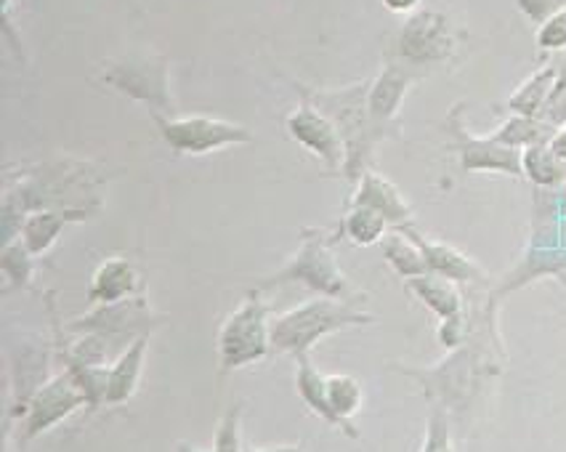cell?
Segmentation results:
<instances>
[{"mask_svg": "<svg viewBox=\"0 0 566 452\" xmlns=\"http://www.w3.org/2000/svg\"><path fill=\"white\" fill-rule=\"evenodd\" d=\"M285 128L291 134V139L298 141L301 147L325 162L327 174L340 179L346 162V149L331 117L322 113L319 107H314L308 99H301L298 107L287 113Z\"/></svg>", "mask_w": 566, "mask_h": 452, "instance_id": "12", "label": "cell"}, {"mask_svg": "<svg viewBox=\"0 0 566 452\" xmlns=\"http://www.w3.org/2000/svg\"><path fill=\"white\" fill-rule=\"evenodd\" d=\"M94 219L85 211H64V208H38V211H28L22 216L17 229V238L30 248L35 259H43L51 248L56 245L64 229L72 224H83V221Z\"/></svg>", "mask_w": 566, "mask_h": 452, "instance_id": "17", "label": "cell"}, {"mask_svg": "<svg viewBox=\"0 0 566 452\" xmlns=\"http://www.w3.org/2000/svg\"><path fill=\"white\" fill-rule=\"evenodd\" d=\"M380 248H384V259L388 261V266H391L401 280H412L429 272L423 251H420L418 242H415L407 232H388L386 240L380 242Z\"/></svg>", "mask_w": 566, "mask_h": 452, "instance_id": "25", "label": "cell"}, {"mask_svg": "<svg viewBox=\"0 0 566 452\" xmlns=\"http://www.w3.org/2000/svg\"><path fill=\"white\" fill-rule=\"evenodd\" d=\"M163 141L174 149L176 155L202 157L221 153V149L237 147V144H250L255 134L242 123L227 120V117L213 115H174L155 120Z\"/></svg>", "mask_w": 566, "mask_h": 452, "instance_id": "8", "label": "cell"}, {"mask_svg": "<svg viewBox=\"0 0 566 452\" xmlns=\"http://www.w3.org/2000/svg\"><path fill=\"white\" fill-rule=\"evenodd\" d=\"M458 43L460 32L450 22V17L433 9H418L401 24L397 54L401 64H407L410 70L437 67L455 56Z\"/></svg>", "mask_w": 566, "mask_h": 452, "instance_id": "9", "label": "cell"}, {"mask_svg": "<svg viewBox=\"0 0 566 452\" xmlns=\"http://www.w3.org/2000/svg\"><path fill=\"white\" fill-rule=\"evenodd\" d=\"M405 287L410 291V296H415L426 309H431L439 317V323H447V319L463 317L465 314V304L463 296H460V287L452 280L439 277V274L426 272L420 277L405 280Z\"/></svg>", "mask_w": 566, "mask_h": 452, "instance_id": "20", "label": "cell"}, {"mask_svg": "<svg viewBox=\"0 0 566 452\" xmlns=\"http://www.w3.org/2000/svg\"><path fill=\"white\" fill-rule=\"evenodd\" d=\"M149 338L142 336L128 346L123 354H117L109 365V381H107V404H123L136 395L142 386L144 365H147Z\"/></svg>", "mask_w": 566, "mask_h": 452, "instance_id": "19", "label": "cell"}, {"mask_svg": "<svg viewBox=\"0 0 566 452\" xmlns=\"http://www.w3.org/2000/svg\"><path fill=\"white\" fill-rule=\"evenodd\" d=\"M388 232H391V227H388V221L378 211H373V208L367 206H352V202H348L346 213L340 216V224L333 229V240H348L354 242V245L370 248L380 245Z\"/></svg>", "mask_w": 566, "mask_h": 452, "instance_id": "22", "label": "cell"}, {"mask_svg": "<svg viewBox=\"0 0 566 452\" xmlns=\"http://www.w3.org/2000/svg\"><path fill=\"white\" fill-rule=\"evenodd\" d=\"M248 452H306L304 444H276V448H248Z\"/></svg>", "mask_w": 566, "mask_h": 452, "instance_id": "36", "label": "cell"}, {"mask_svg": "<svg viewBox=\"0 0 566 452\" xmlns=\"http://www.w3.org/2000/svg\"><path fill=\"white\" fill-rule=\"evenodd\" d=\"M535 43L543 54H562V51H566V6L558 14H553L548 22L539 24L535 32Z\"/></svg>", "mask_w": 566, "mask_h": 452, "instance_id": "31", "label": "cell"}, {"mask_svg": "<svg viewBox=\"0 0 566 452\" xmlns=\"http://www.w3.org/2000/svg\"><path fill=\"white\" fill-rule=\"evenodd\" d=\"M335 240L333 229H319V227H306L301 229V242L298 251H295L285 264L280 266V272H274L272 277L261 280L259 291L274 285H287V283H301L308 291H314L317 296L344 301V304L361 306L367 301V293H361L352 280L346 277V272L335 261Z\"/></svg>", "mask_w": 566, "mask_h": 452, "instance_id": "3", "label": "cell"}, {"mask_svg": "<svg viewBox=\"0 0 566 452\" xmlns=\"http://www.w3.org/2000/svg\"><path fill=\"white\" fill-rule=\"evenodd\" d=\"M524 179H530L535 187L556 189L566 185V162L553 155L551 144H535V147L522 153Z\"/></svg>", "mask_w": 566, "mask_h": 452, "instance_id": "26", "label": "cell"}, {"mask_svg": "<svg viewBox=\"0 0 566 452\" xmlns=\"http://www.w3.org/2000/svg\"><path fill=\"white\" fill-rule=\"evenodd\" d=\"M556 77H558V64L548 62V64H543V67H537L509 96V102H505V109H509V115L537 117L539 109H543L545 99H548V94H551L553 83H556Z\"/></svg>", "mask_w": 566, "mask_h": 452, "instance_id": "23", "label": "cell"}, {"mask_svg": "<svg viewBox=\"0 0 566 452\" xmlns=\"http://www.w3.org/2000/svg\"><path fill=\"white\" fill-rule=\"evenodd\" d=\"M176 452H213V450H202V448H195V444L181 442V444H176Z\"/></svg>", "mask_w": 566, "mask_h": 452, "instance_id": "37", "label": "cell"}, {"mask_svg": "<svg viewBox=\"0 0 566 452\" xmlns=\"http://www.w3.org/2000/svg\"><path fill=\"white\" fill-rule=\"evenodd\" d=\"M352 189L354 192L348 195V202H352V206H367L373 208V211H378L388 221L391 232H410V229H418L415 227L410 202L405 200V195L399 192L391 179H386V176L378 174L375 168H367Z\"/></svg>", "mask_w": 566, "mask_h": 452, "instance_id": "15", "label": "cell"}, {"mask_svg": "<svg viewBox=\"0 0 566 452\" xmlns=\"http://www.w3.org/2000/svg\"><path fill=\"white\" fill-rule=\"evenodd\" d=\"M548 144H551L553 155H556L562 162H566V128H558Z\"/></svg>", "mask_w": 566, "mask_h": 452, "instance_id": "35", "label": "cell"}, {"mask_svg": "<svg viewBox=\"0 0 566 452\" xmlns=\"http://www.w3.org/2000/svg\"><path fill=\"white\" fill-rule=\"evenodd\" d=\"M415 83H418L415 70L401 62H388L370 81V88H367V113H370L373 126L378 128L384 139L394 130L401 104H405Z\"/></svg>", "mask_w": 566, "mask_h": 452, "instance_id": "14", "label": "cell"}, {"mask_svg": "<svg viewBox=\"0 0 566 452\" xmlns=\"http://www.w3.org/2000/svg\"><path fill=\"white\" fill-rule=\"evenodd\" d=\"M102 83L117 94L128 96L130 102L142 104L155 120L179 115L174 94H170V64L166 56L134 51V54L112 59L104 64Z\"/></svg>", "mask_w": 566, "mask_h": 452, "instance_id": "6", "label": "cell"}, {"mask_svg": "<svg viewBox=\"0 0 566 452\" xmlns=\"http://www.w3.org/2000/svg\"><path fill=\"white\" fill-rule=\"evenodd\" d=\"M420 452H455V444H452V431L450 421L442 410H433L429 418V425H426L423 448Z\"/></svg>", "mask_w": 566, "mask_h": 452, "instance_id": "32", "label": "cell"}, {"mask_svg": "<svg viewBox=\"0 0 566 452\" xmlns=\"http://www.w3.org/2000/svg\"><path fill=\"white\" fill-rule=\"evenodd\" d=\"M556 280H558V283H562V285L566 287V272H562V274H558V277H556Z\"/></svg>", "mask_w": 566, "mask_h": 452, "instance_id": "38", "label": "cell"}, {"mask_svg": "<svg viewBox=\"0 0 566 452\" xmlns=\"http://www.w3.org/2000/svg\"><path fill=\"white\" fill-rule=\"evenodd\" d=\"M327 399H331L335 429L344 431L346 437L357 439L359 431L352 421L357 418L361 404H365V389H361V383L354 376H348V372L327 376Z\"/></svg>", "mask_w": 566, "mask_h": 452, "instance_id": "21", "label": "cell"}, {"mask_svg": "<svg viewBox=\"0 0 566 452\" xmlns=\"http://www.w3.org/2000/svg\"><path fill=\"white\" fill-rule=\"evenodd\" d=\"M242 418H245V399H237L223 412L219 429H216L213 452H248L245 442H242Z\"/></svg>", "mask_w": 566, "mask_h": 452, "instance_id": "29", "label": "cell"}, {"mask_svg": "<svg viewBox=\"0 0 566 452\" xmlns=\"http://www.w3.org/2000/svg\"><path fill=\"white\" fill-rule=\"evenodd\" d=\"M293 88L298 91L301 99L312 102L314 107H319L335 123L346 149V162L340 179L348 187H354L359 181V176L367 168H373L370 162L375 144L384 141V136L373 126L370 113H367V88H370V81L344 85V88H308V85L293 83Z\"/></svg>", "mask_w": 566, "mask_h": 452, "instance_id": "2", "label": "cell"}, {"mask_svg": "<svg viewBox=\"0 0 566 452\" xmlns=\"http://www.w3.org/2000/svg\"><path fill=\"white\" fill-rule=\"evenodd\" d=\"M0 269H3V277L9 280L14 291H28L32 277H35V255L22 240L11 238L6 240L3 253H0Z\"/></svg>", "mask_w": 566, "mask_h": 452, "instance_id": "28", "label": "cell"}, {"mask_svg": "<svg viewBox=\"0 0 566 452\" xmlns=\"http://www.w3.org/2000/svg\"><path fill=\"white\" fill-rule=\"evenodd\" d=\"M513 3L535 28H539V24H545L553 14L564 9L566 0H513Z\"/></svg>", "mask_w": 566, "mask_h": 452, "instance_id": "33", "label": "cell"}, {"mask_svg": "<svg viewBox=\"0 0 566 452\" xmlns=\"http://www.w3.org/2000/svg\"><path fill=\"white\" fill-rule=\"evenodd\" d=\"M410 238L418 242V248L423 251L426 264H429V272L439 274V277L452 280L458 285H476V283H486L484 269L471 259L469 253H463L460 248L450 245V242L442 240H431L426 234H420L418 229H410Z\"/></svg>", "mask_w": 566, "mask_h": 452, "instance_id": "18", "label": "cell"}, {"mask_svg": "<svg viewBox=\"0 0 566 452\" xmlns=\"http://www.w3.org/2000/svg\"><path fill=\"white\" fill-rule=\"evenodd\" d=\"M537 117L553 130L566 128V62L558 67L556 83H553L548 99H545L543 109H539Z\"/></svg>", "mask_w": 566, "mask_h": 452, "instance_id": "30", "label": "cell"}, {"mask_svg": "<svg viewBox=\"0 0 566 452\" xmlns=\"http://www.w3.org/2000/svg\"><path fill=\"white\" fill-rule=\"evenodd\" d=\"M463 109L465 102H458L455 107L447 113L444 134L450 136V147L458 153L460 168L465 174H503L513 176V179H522V153L518 149L505 147L495 136H476L469 126L463 123Z\"/></svg>", "mask_w": 566, "mask_h": 452, "instance_id": "10", "label": "cell"}, {"mask_svg": "<svg viewBox=\"0 0 566 452\" xmlns=\"http://www.w3.org/2000/svg\"><path fill=\"white\" fill-rule=\"evenodd\" d=\"M401 372L415 378V381L423 383V389L429 391L431 397L442 399L444 408H458L460 402H465L471 395V386L476 381V357L469 346H460V349L450 351V357L444 359L442 365L429 370H415V368H405L401 365Z\"/></svg>", "mask_w": 566, "mask_h": 452, "instance_id": "13", "label": "cell"}, {"mask_svg": "<svg viewBox=\"0 0 566 452\" xmlns=\"http://www.w3.org/2000/svg\"><path fill=\"white\" fill-rule=\"evenodd\" d=\"M373 323L375 317L361 306L325 296L308 298L272 319V351L301 362V359L312 357V349L322 338L348 330V327H365Z\"/></svg>", "mask_w": 566, "mask_h": 452, "instance_id": "4", "label": "cell"}, {"mask_svg": "<svg viewBox=\"0 0 566 452\" xmlns=\"http://www.w3.org/2000/svg\"><path fill=\"white\" fill-rule=\"evenodd\" d=\"M77 410H88V397H85L75 378L67 370H62L59 376H51L49 381L38 386L28 410L19 418L22 421L19 439H22V444L35 442L38 437L56 429L59 423L67 421Z\"/></svg>", "mask_w": 566, "mask_h": 452, "instance_id": "11", "label": "cell"}, {"mask_svg": "<svg viewBox=\"0 0 566 452\" xmlns=\"http://www.w3.org/2000/svg\"><path fill=\"white\" fill-rule=\"evenodd\" d=\"M144 296V277L136 264L125 255H109L94 269L88 283V304H120V301Z\"/></svg>", "mask_w": 566, "mask_h": 452, "instance_id": "16", "label": "cell"}, {"mask_svg": "<svg viewBox=\"0 0 566 452\" xmlns=\"http://www.w3.org/2000/svg\"><path fill=\"white\" fill-rule=\"evenodd\" d=\"M295 389H298L306 408L335 429L331 399H327V376L312 362V357L295 362Z\"/></svg>", "mask_w": 566, "mask_h": 452, "instance_id": "24", "label": "cell"}, {"mask_svg": "<svg viewBox=\"0 0 566 452\" xmlns=\"http://www.w3.org/2000/svg\"><path fill=\"white\" fill-rule=\"evenodd\" d=\"M107 170L72 155H51L6 170V240L17 238L22 216L38 208H64L96 216L104 206Z\"/></svg>", "mask_w": 566, "mask_h": 452, "instance_id": "1", "label": "cell"}, {"mask_svg": "<svg viewBox=\"0 0 566 452\" xmlns=\"http://www.w3.org/2000/svg\"><path fill=\"white\" fill-rule=\"evenodd\" d=\"M166 323L163 314L149 306L147 296H136L120 304H102L88 314L67 323L70 333H96L109 344L112 354H123L136 338L153 336L155 327Z\"/></svg>", "mask_w": 566, "mask_h": 452, "instance_id": "7", "label": "cell"}, {"mask_svg": "<svg viewBox=\"0 0 566 452\" xmlns=\"http://www.w3.org/2000/svg\"><path fill=\"white\" fill-rule=\"evenodd\" d=\"M553 134H556V130L545 126L539 117L509 115L492 136H495L500 144H505V147L524 153V149L535 147V144H548L553 139Z\"/></svg>", "mask_w": 566, "mask_h": 452, "instance_id": "27", "label": "cell"}, {"mask_svg": "<svg viewBox=\"0 0 566 452\" xmlns=\"http://www.w3.org/2000/svg\"><path fill=\"white\" fill-rule=\"evenodd\" d=\"M380 3H384L388 11H394V14H407V17L420 9V0H380Z\"/></svg>", "mask_w": 566, "mask_h": 452, "instance_id": "34", "label": "cell"}, {"mask_svg": "<svg viewBox=\"0 0 566 452\" xmlns=\"http://www.w3.org/2000/svg\"><path fill=\"white\" fill-rule=\"evenodd\" d=\"M272 312L263 301V291L253 287L248 298L223 319L216 351H219V372H229L259 365L272 354Z\"/></svg>", "mask_w": 566, "mask_h": 452, "instance_id": "5", "label": "cell"}]
</instances>
